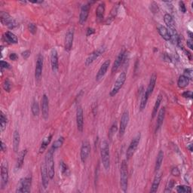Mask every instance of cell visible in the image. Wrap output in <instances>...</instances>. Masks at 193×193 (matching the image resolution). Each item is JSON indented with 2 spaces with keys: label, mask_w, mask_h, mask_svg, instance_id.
Segmentation results:
<instances>
[{
  "label": "cell",
  "mask_w": 193,
  "mask_h": 193,
  "mask_svg": "<svg viewBox=\"0 0 193 193\" xmlns=\"http://www.w3.org/2000/svg\"><path fill=\"white\" fill-rule=\"evenodd\" d=\"M3 88L5 92H9L12 88V85H11V82L8 79H5L4 83H3Z\"/></svg>",
  "instance_id": "b9f144b4"
},
{
  "label": "cell",
  "mask_w": 193,
  "mask_h": 193,
  "mask_svg": "<svg viewBox=\"0 0 193 193\" xmlns=\"http://www.w3.org/2000/svg\"><path fill=\"white\" fill-rule=\"evenodd\" d=\"M54 150L51 148L48 151L45 155V165L47 167L48 175L50 179H53L54 177Z\"/></svg>",
  "instance_id": "7a4b0ae2"
},
{
  "label": "cell",
  "mask_w": 193,
  "mask_h": 193,
  "mask_svg": "<svg viewBox=\"0 0 193 193\" xmlns=\"http://www.w3.org/2000/svg\"><path fill=\"white\" fill-rule=\"evenodd\" d=\"M128 164L126 163V161L124 160L121 162L120 168V185L123 192H126L128 189Z\"/></svg>",
  "instance_id": "3957f363"
},
{
  "label": "cell",
  "mask_w": 193,
  "mask_h": 193,
  "mask_svg": "<svg viewBox=\"0 0 193 193\" xmlns=\"http://www.w3.org/2000/svg\"><path fill=\"white\" fill-rule=\"evenodd\" d=\"M64 137H59L58 140H55L54 142L53 143V145H52V146H51V148H52V149L55 151V150H57L60 147H61L62 145H63L64 144Z\"/></svg>",
  "instance_id": "d590c367"
},
{
  "label": "cell",
  "mask_w": 193,
  "mask_h": 193,
  "mask_svg": "<svg viewBox=\"0 0 193 193\" xmlns=\"http://www.w3.org/2000/svg\"><path fill=\"white\" fill-rule=\"evenodd\" d=\"M110 60H106V61L104 62V63L102 64L101 68H100L99 70H98V72L96 75V81H99V80H101V78L105 76L107 69H108L109 67H110Z\"/></svg>",
  "instance_id": "d6986e66"
},
{
  "label": "cell",
  "mask_w": 193,
  "mask_h": 193,
  "mask_svg": "<svg viewBox=\"0 0 193 193\" xmlns=\"http://www.w3.org/2000/svg\"><path fill=\"white\" fill-rule=\"evenodd\" d=\"M149 95L147 94V93L146 92H144L143 94L142 97H141V101H140V111H143L145 108H146V103H147V101L149 99Z\"/></svg>",
  "instance_id": "836d02e7"
},
{
  "label": "cell",
  "mask_w": 193,
  "mask_h": 193,
  "mask_svg": "<svg viewBox=\"0 0 193 193\" xmlns=\"http://www.w3.org/2000/svg\"><path fill=\"white\" fill-rule=\"evenodd\" d=\"M151 10L153 13H155V12H158V5H156L155 2H153V4L151 5Z\"/></svg>",
  "instance_id": "681fc988"
},
{
  "label": "cell",
  "mask_w": 193,
  "mask_h": 193,
  "mask_svg": "<svg viewBox=\"0 0 193 193\" xmlns=\"http://www.w3.org/2000/svg\"><path fill=\"white\" fill-rule=\"evenodd\" d=\"M51 69L53 72H57L58 69V51L56 49L51 50Z\"/></svg>",
  "instance_id": "ac0fdd59"
},
{
  "label": "cell",
  "mask_w": 193,
  "mask_h": 193,
  "mask_svg": "<svg viewBox=\"0 0 193 193\" xmlns=\"http://www.w3.org/2000/svg\"><path fill=\"white\" fill-rule=\"evenodd\" d=\"M161 180H162V173H157L156 175L155 176L154 180H153L150 192H157V190H158V186H159V185H160Z\"/></svg>",
  "instance_id": "d4e9b609"
},
{
  "label": "cell",
  "mask_w": 193,
  "mask_h": 193,
  "mask_svg": "<svg viewBox=\"0 0 193 193\" xmlns=\"http://www.w3.org/2000/svg\"><path fill=\"white\" fill-rule=\"evenodd\" d=\"M91 153V144L89 141L84 140L82 142V147H81V152H80V157H81V160L83 163H85L87 158H88L89 155Z\"/></svg>",
  "instance_id": "9c48e42d"
},
{
  "label": "cell",
  "mask_w": 193,
  "mask_h": 193,
  "mask_svg": "<svg viewBox=\"0 0 193 193\" xmlns=\"http://www.w3.org/2000/svg\"><path fill=\"white\" fill-rule=\"evenodd\" d=\"M177 192L179 193H190L192 192V189L188 186H178L177 187Z\"/></svg>",
  "instance_id": "8d00e7d4"
},
{
  "label": "cell",
  "mask_w": 193,
  "mask_h": 193,
  "mask_svg": "<svg viewBox=\"0 0 193 193\" xmlns=\"http://www.w3.org/2000/svg\"><path fill=\"white\" fill-rule=\"evenodd\" d=\"M124 58H125V51H121L119 54L118 55V57L116 58L115 62H114L113 66L112 67V73H115L116 71L119 69V68L120 67L121 63L123 62L124 60Z\"/></svg>",
  "instance_id": "ffe728a7"
},
{
  "label": "cell",
  "mask_w": 193,
  "mask_h": 193,
  "mask_svg": "<svg viewBox=\"0 0 193 193\" xmlns=\"http://www.w3.org/2000/svg\"><path fill=\"white\" fill-rule=\"evenodd\" d=\"M28 29H29L30 33H31L32 34H33V35L36 33L37 27L34 24H30L29 25H28Z\"/></svg>",
  "instance_id": "ee69618b"
},
{
  "label": "cell",
  "mask_w": 193,
  "mask_h": 193,
  "mask_svg": "<svg viewBox=\"0 0 193 193\" xmlns=\"http://www.w3.org/2000/svg\"><path fill=\"white\" fill-rule=\"evenodd\" d=\"M32 185V177L30 176L26 177L21 180L18 186H17L16 192L19 193H26L30 192V188Z\"/></svg>",
  "instance_id": "5b68a950"
},
{
  "label": "cell",
  "mask_w": 193,
  "mask_h": 193,
  "mask_svg": "<svg viewBox=\"0 0 193 193\" xmlns=\"http://www.w3.org/2000/svg\"><path fill=\"white\" fill-rule=\"evenodd\" d=\"M7 123H8V119L3 112H1V119H0V130L3 132L6 128Z\"/></svg>",
  "instance_id": "e575fe53"
},
{
  "label": "cell",
  "mask_w": 193,
  "mask_h": 193,
  "mask_svg": "<svg viewBox=\"0 0 193 193\" xmlns=\"http://www.w3.org/2000/svg\"><path fill=\"white\" fill-rule=\"evenodd\" d=\"M105 3L101 2V4L98 5L97 8L96 9V20L98 21H102L104 17V13H105Z\"/></svg>",
  "instance_id": "cb8c5ba5"
},
{
  "label": "cell",
  "mask_w": 193,
  "mask_h": 193,
  "mask_svg": "<svg viewBox=\"0 0 193 193\" xmlns=\"http://www.w3.org/2000/svg\"><path fill=\"white\" fill-rule=\"evenodd\" d=\"M94 29H93V28H88L87 30V35L88 36V35H92L93 33H94Z\"/></svg>",
  "instance_id": "f5cc1de1"
},
{
  "label": "cell",
  "mask_w": 193,
  "mask_h": 193,
  "mask_svg": "<svg viewBox=\"0 0 193 193\" xmlns=\"http://www.w3.org/2000/svg\"><path fill=\"white\" fill-rule=\"evenodd\" d=\"M101 155L103 167L106 171H109L110 168V146H109V144L106 140H103L101 143Z\"/></svg>",
  "instance_id": "6da1fadb"
},
{
  "label": "cell",
  "mask_w": 193,
  "mask_h": 193,
  "mask_svg": "<svg viewBox=\"0 0 193 193\" xmlns=\"http://www.w3.org/2000/svg\"><path fill=\"white\" fill-rule=\"evenodd\" d=\"M89 11H90V5L85 4L82 6L81 12L79 15V24H83L86 22L87 17L89 15Z\"/></svg>",
  "instance_id": "9a60e30c"
},
{
  "label": "cell",
  "mask_w": 193,
  "mask_h": 193,
  "mask_svg": "<svg viewBox=\"0 0 193 193\" xmlns=\"http://www.w3.org/2000/svg\"><path fill=\"white\" fill-rule=\"evenodd\" d=\"M187 34H189V37H190V39H192V38H193V34H192V32L188 31V32H187Z\"/></svg>",
  "instance_id": "6f0895ef"
},
{
  "label": "cell",
  "mask_w": 193,
  "mask_h": 193,
  "mask_svg": "<svg viewBox=\"0 0 193 193\" xmlns=\"http://www.w3.org/2000/svg\"><path fill=\"white\" fill-rule=\"evenodd\" d=\"M73 39H74V31H73V29H70L68 30L67 34H66L65 43H64L66 51H69L71 50L73 47Z\"/></svg>",
  "instance_id": "7c38bea8"
},
{
  "label": "cell",
  "mask_w": 193,
  "mask_h": 193,
  "mask_svg": "<svg viewBox=\"0 0 193 193\" xmlns=\"http://www.w3.org/2000/svg\"><path fill=\"white\" fill-rule=\"evenodd\" d=\"M103 51H104V48H99V49L96 50V51H93L92 54H90L88 55L86 60H85V65H86L87 67V66L91 65V64H92L93 62H94V60H95L103 52Z\"/></svg>",
  "instance_id": "2e32d148"
},
{
  "label": "cell",
  "mask_w": 193,
  "mask_h": 193,
  "mask_svg": "<svg viewBox=\"0 0 193 193\" xmlns=\"http://www.w3.org/2000/svg\"><path fill=\"white\" fill-rule=\"evenodd\" d=\"M179 6H180V12H183V13H186V5L184 4L183 2H179Z\"/></svg>",
  "instance_id": "bcb514c9"
},
{
  "label": "cell",
  "mask_w": 193,
  "mask_h": 193,
  "mask_svg": "<svg viewBox=\"0 0 193 193\" xmlns=\"http://www.w3.org/2000/svg\"><path fill=\"white\" fill-rule=\"evenodd\" d=\"M9 58H10V60H14V61H15V60H17V58H18V56H17V55L15 53H12V54H10Z\"/></svg>",
  "instance_id": "816d5d0a"
},
{
  "label": "cell",
  "mask_w": 193,
  "mask_h": 193,
  "mask_svg": "<svg viewBox=\"0 0 193 193\" xmlns=\"http://www.w3.org/2000/svg\"><path fill=\"white\" fill-rule=\"evenodd\" d=\"M158 32L160 34L161 36L166 41H171V35H170L169 31L167 28L164 26H159L158 27Z\"/></svg>",
  "instance_id": "4316f807"
},
{
  "label": "cell",
  "mask_w": 193,
  "mask_h": 193,
  "mask_svg": "<svg viewBox=\"0 0 193 193\" xmlns=\"http://www.w3.org/2000/svg\"><path fill=\"white\" fill-rule=\"evenodd\" d=\"M1 68L2 69H10L11 66L8 62L4 61V60H2L1 61Z\"/></svg>",
  "instance_id": "7dc6e473"
},
{
  "label": "cell",
  "mask_w": 193,
  "mask_h": 193,
  "mask_svg": "<svg viewBox=\"0 0 193 193\" xmlns=\"http://www.w3.org/2000/svg\"><path fill=\"white\" fill-rule=\"evenodd\" d=\"M183 96L185 98H192V92L191 91H188V92H185L183 93Z\"/></svg>",
  "instance_id": "c3c4849f"
},
{
  "label": "cell",
  "mask_w": 193,
  "mask_h": 193,
  "mask_svg": "<svg viewBox=\"0 0 193 193\" xmlns=\"http://www.w3.org/2000/svg\"><path fill=\"white\" fill-rule=\"evenodd\" d=\"M140 134H137L134 138L132 140L131 142L128 146V149L126 152V157L127 159H130L132 156H133L134 153L137 150V147H138V145L140 144Z\"/></svg>",
  "instance_id": "52a82bcc"
},
{
  "label": "cell",
  "mask_w": 193,
  "mask_h": 193,
  "mask_svg": "<svg viewBox=\"0 0 193 193\" xmlns=\"http://www.w3.org/2000/svg\"><path fill=\"white\" fill-rule=\"evenodd\" d=\"M8 182V164L7 161H3L1 165V187L5 189Z\"/></svg>",
  "instance_id": "ba28073f"
},
{
  "label": "cell",
  "mask_w": 193,
  "mask_h": 193,
  "mask_svg": "<svg viewBox=\"0 0 193 193\" xmlns=\"http://www.w3.org/2000/svg\"><path fill=\"white\" fill-rule=\"evenodd\" d=\"M175 181L174 180H171L170 181L167 182V185H166L165 189H164V192H171L172 191L173 188L174 187Z\"/></svg>",
  "instance_id": "ab89813d"
},
{
  "label": "cell",
  "mask_w": 193,
  "mask_h": 193,
  "mask_svg": "<svg viewBox=\"0 0 193 193\" xmlns=\"http://www.w3.org/2000/svg\"><path fill=\"white\" fill-rule=\"evenodd\" d=\"M189 79L187 77H186L185 76H180V78H179L178 82H177V85L178 87H180V88H184L189 85Z\"/></svg>",
  "instance_id": "1f68e13d"
},
{
  "label": "cell",
  "mask_w": 193,
  "mask_h": 193,
  "mask_svg": "<svg viewBox=\"0 0 193 193\" xmlns=\"http://www.w3.org/2000/svg\"><path fill=\"white\" fill-rule=\"evenodd\" d=\"M21 55H22V57L24 59H27L30 55V51H29V50H26V51H24V52H22Z\"/></svg>",
  "instance_id": "f907efd6"
},
{
  "label": "cell",
  "mask_w": 193,
  "mask_h": 193,
  "mask_svg": "<svg viewBox=\"0 0 193 193\" xmlns=\"http://www.w3.org/2000/svg\"><path fill=\"white\" fill-rule=\"evenodd\" d=\"M164 21L168 28L175 26V22L174 21V18H173L172 16L170 15V14H166V15L164 16Z\"/></svg>",
  "instance_id": "4dcf8cb0"
},
{
  "label": "cell",
  "mask_w": 193,
  "mask_h": 193,
  "mask_svg": "<svg viewBox=\"0 0 193 193\" xmlns=\"http://www.w3.org/2000/svg\"><path fill=\"white\" fill-rule=\"evenodd\" d=\"M32 3H35V4H40V3H43V1H34L31 2Z\"/></svg>",
  "instance_id": "680465c9"
},
{
  "label": "cell",
  "mask_w": 193,
  "mask_h": 193,
  "mask_svg": "<svg viewBox=\"0 0 193 193\" xmlns=\"http://www.w3.org/2000/svg\"><path fill=\"white\" fill-rule=\"evenodd\" d=\"M41 177H42V186L45 189H47L49 183V175H48L47 167H46L45 163L42 164L41 166Z\"/></svg>",
  "instance_id": "5bb4252c"
},
{
  "label": "cell",
  "mask_w": 193,
  "mask_h": 193,
  "mask_svg": "<svg viewBox=\"0 0 193 193\" xmlns=\"http://www.w3.org/2000/svg\"><path fill=\"white\" fill-rule=\"evenodd\" d=\"M76 124H77V128L78 131L82 132L84 128V116H83V110L82 106H78L76 110Z\"/></svg>",
  "instance_id": "4fadbf2b"
},
{
  "label": "cell",
  "mask_w": 193,
  "mask_h": 193,
  "mask_svg": "<svg viewBox=\"0 0 193 193\" xmlns=\"http://www.w3.org/2000/svg\"><path fill=\"white\" fill-rule=\"evenodd\" d=\"M187 46L190 48L191 50L193 49V45H192V39H189L187 40Z\"/></svg>",
  "instance_id": "db71d44e"
},
{
  "label": "cell",
  "mask_w": 193,
  "mask_h": 193,
  "mask_svg": "<svg viewBox=\"0 0 193 193\" xmlns=\"http://www.w3.org/2000/svg\"><path fill=\"white\" fill-rule=\"evenodd\" d=\"M186 77H187L189 80L192 78V69H187L184 70V75Z\"/></svg>",
  "instance_id": "7bdbcfd3"
},
{
  "label": "cell",
  "mask_w": 193,
  "mask_h": 193,
  "mask_svg": "<svg viewBox=\"0 0 193 193\" xmlns=\"http://www.w3.org/2000/svg\"><path fill=\"white\" fill-rule=\"evenodd\" d=\"M60 171H61L62 174L64 176H68L69 174V169L68 166L64 163V162H60Z\"/></svg>",
  "instance_id": "f35d334b"
},
{
  "label": "cell",
  "mask_w": 193,
  "mask_h": 193,
  "mask_svg": "<svg viewBox=\"0 0 193 193\" xmlns=\"http://www.w3.org/2000/svg\"><path fill=\"white\" fill-rule=\"evenodd\" d=\"M127 76H126V73L125 72L121 73V74L119 75V77H118L117 79L114 84L113 87H112L111 92L110 93V96H114L115 94H117V93L120 91V89L122 87L124 83L125 82Z\"/></svg>",
  "instance_id": "277c9868"
},
{
  "label": "cell",
  "mask_w": 193,
  "mask_h": 193,
  "mask_svg": "<svg viewBox=\"0 0 193 193\" xmlns=\"http://www.w3.org/2000/svg\"><path fill=\"white\" fill-rule=\"evenodd\" d=\"M156 79H157V76L155 75V73H153V74L151 76V78H150L149 80V85H148L147 89H146V92L147 93V94L149 96H150L152 94H153V90H154L155 86V83H156Z\"/></svg>",
  "instance_id": "603a6c76"
},
{
  "label": "cell",
  "mask_w": 193,
  "mask_h": 193,
  "mask_svg": "<svg viewBox=\"0 0 193 193\" xmlns=\"http://www.w3.org/2000/svg\"><path fill=\"white\" fill-rule=\"evenodd\" d=\"M164 116H165V107H162V108L160 110L159 112H158V119H157L156 127H155V132H156V133L157 131L160 129L162 124H163Z\"/></svg>",
  "instance_id": "7402d4cb"
},
{
  "label": "cell",
  "mask_w": 193,
  "mask_h": 193,
  "mask_svg": "<svg viewBox=\"0 0 193 193\" xmlns=\"http://www.w3.org/2000/svg\"><path fill=\"white\" fill-rule=\"evenodd\" d=\"M117 125H116V123H114L113 125H112L111 128H110V132H109V137H110V140H112V137H113L114 134L115 133L116 131H117Z\"/></svg>",
  "instance_id": "60d3db41"
},
{
  "label": "cell",
  "mask_w": 193,
  "mask_h": 193,
  "mask_svg": "<svg viewBox=\"0 0 193 193\" xmlns=\"http://www.w3.org/2000/svg\"><path fill=\"white\" fill-rule=\"evenodd\" d=\"M31 110H32V113L33 114V115L37 116L39 115V106L38 102L34 101L32 103L31 106Z\"/></svg>",
  "instance_id": "74e56055"
},
{
  "label": "cell",
  "mask_w": 193,
  "mask_h": 193,
  "mask_svg": "<svg viewBox=\"0 0 193 193\" xmlns=\"http://www.w3.org/2000/svg\"><path fill=\"white\" fill-rule=\"evenodd\" d=\"M51 139H52V134H50V135H48V137H46L45 138L42 140V144H41L40 148H39V153H43L45 150L47 149L48 144H49L50 142H51Z\"/></svg>",
  "instance_id": "f546056e"
},
{
  "label": "cell",
  "mask_w": 193,
  "mask_h": 193,
  "mask_svg": "<svg viewBox=\"0 0 193 193\" xmlns=\"http://www.w3.org/2000/svg\"><path fill=\"white\" fill-rule=\"evenodd\" d=\"M20 140H21L20 134L19 132L16 130L14 131L13 134V149L15 153H17V152H18Z\"/></svg>",
  "instance_id": "83f0119b"
},
{
  "label": "cell",
  "mask_w": 193,
  "mask_h": 193,
  "mask_svg": "<svg viewBox=\"0 0 193 193\" xmlns=\"http://www.w3.org/2000/svg\"><path fill=\"white\" fill-rule=\"evenodd\" d=\"M163 158H164V153L162 150H160L158 155H157L156 162H155V172H158V171H159L161 166H162V162H163Z\"/></svg>",
  "instance_id": "f1b7e54d"
},
{
  "label": "cell",
  "mask_w": 193,
  "mask_h": 193,
  "mask_svg": "<svg viewBox=\"0 0 193 193\" xmlns=\"http://www.w3.org/2000/svg\"><path fill=\"white\" fill-rule=\"evenodd\" d=\"M42 117L47 119L49 115V104H48V98L46 94H44L42 99Z\"/></svg>",
  "instance_id": "e0dca14e"
},
{
  "label": "cell",
  "mask_w": 193,
  "mask_h": 193,
  "mask_svg": "<svg viewBox=\"0 0 193 193\" xmlns=\"http://www.w3.org/2000/svg\"><path fill=\"white\" fill-rule=\"evenodd\" d=\"M98 172H99V164H97V167H96V174H95V183L97 180V176H98Z\"/></svg>",
  "instance_id": "9f6ffc18"
},
{
  "label": "cell",
  "mask_w": 193,
  "mask_h": 193,
  "mask_svg": "<svg viewBox=\"0 0 193 193\" xmlns=\"http://www.w3.org/2000/svg\"><path fill=\"white\" fill-rule=\"evenodd\" d=\"M188 149H189V151L190 152H192V145L190 144L189 146H188Z\"/></svg>",
  "instance_id": "91938a15"
},
{
  "label": "cell",
  "mask_w": 193,
  "mask_h": 193,
  "mask_svg": "<svg viewBox=\"0 0 193 193\" xmlns=\"http://www.w3.org/2000/svg\"><path fill=\"white\" fill-rule=\"evenodd\" d=\"M171 174H172L173 176H176V177L180 176V170L178 169L177 167H174L172 169H171Z\"/></svg>",
  "instance_id": "f6af8a7d"
},
{
  "label": "cell",
  "mask_w": 193,
  "mask_h": 193,
  "mask_svg": "<svg viewBox=\"0 0 193 193\" xmlns=\"http://www.w3.org/2000/svg\"><path fill=\"white\" fill-rule=\"evenodd\" d=\"M1 150L2 152H6V145L4 144L3 141H1Z\"/></svg>",
  "instance_id": "11a10c76"
},
{
  "label": "cell",
  "mask_w": 193,
  "mask_h": 193,
  "mask_svg": "<svg viewBox=\"0 0 193 193\" xmlns=\"http://www.w3.org/2000/svg\"><path fill=\"white\" fill-rule=\"evenodd\" d=\"M4 39L5 42L9 44H17V42H18L17 36L10 31L6 32V33H5Z\"/></svg>",
  "instance_id": "484cf974"
},
{
  "label": "cell",
  "mask_w": 193,
  "mask_h": 193,
  "mask_svg": "<svg viewBox=\"0 0 193 193\" xmlns=\"http://www.w3.org/2000/svg\"><path fill=\"white\" fill-rule=\"evenodd\" d=\"M43 56L42 54H39L38 58H37L36 60V65H35V77L37 80L42 76V69H43Z\"/></svg>",
  "instance_id": "8fae6325"
},
{
  "label": "cell",
  "mask_w": 193,
  "mask_h": 193,
  "mask_svg": "<svg viewBox=\"0 0 193 193\" xmlns=\"http://www.w3.org/2000/svg\"><path fill=\"white\" fill-rule=\"evenodd\" d=\"M26 153H27V149L23 150V151H21V153H19L18 157H17V162H16V164H15L16 171H19V170L22 167L23 164H24V158H25V156H26Z\"/></svg>",
  "instance_id": "44dd1931"
},
{
  "label": "cell",
  "mask_w": 193,
  "mask_h": 193,
  "mask_svg": "<svg viewBox=\"0 0 193 193\" xmlns=\"http://www.w3.org/2000/svg\"><path fill=\"white\" fill-rule=\"evenodd\" d=\"M0 17H1L2 24L9 29H14L17 26V23H16L15 20L11 17L9 14H8L7 12H2Z\"/></svg>",
  "instance_id": "8992f818"
},
{
  "label": "cell",
  "mask_w": 193,
  "mask_h": 193,
  "mask_svg": "<svg viewBox=\"0 0 193 193\" xmlns=\"http://www.w3.org/2000/svg\"><path fill=\"white\" fill-rule=\"evenodd\" d=\"M162 95H158V97H157V99H156V101H155L154 107H153V113H152V116H153V119H154L155 116H156L157 112H158V109H159L160 104H161V103H162Z\"/></svg>",
  "instance_id": "d6a6232c"
},
{
  "label": "cell",
  "mask_w": 193,
  "mask_h": 193,
  "mask_svg": "<svg viewBox=\"0 0 193 193\" xmlns=\"http://www.w3.org/2000/svg\"><path fill=\"white\" fill-rule=\"evenodd\" d=\"M129 121V112L128 111H125L122 113L121 118L120 126H119V137H121L125 133L127 126Z\"/></svg>",
  "instance_id": "30bf717a"
}]
</instances>
